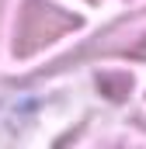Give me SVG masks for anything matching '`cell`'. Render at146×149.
Segmentation results:
<instances>
[{
	"mask_svg": "<svg viewBox=\"0 0 146 149\" xmlns=\"http://www.w3.org/2000/svg\"><path fill=\"white\" fill-rule=\"evenodd\" d=\"M132 59H146V38H139V45H132Z\"/></svg>",
	"mask_w": 146,
	"mask_h": 149,
	"instance_id": "cell-2",
	"label": "cell"
},
{
	"mask_svg": "<svg viewBox=\"0 0 146 149\" xmlns=\"http://www.w3.org/2000/svg\"><path fill=\"white\" fill-rule=\"evenodd\" d=\"M80 21L73 14H63L59 7L45 3V0H28L21 17H18V31H14V52L18 56H32L42 45L56 42L59 35L73 31Z\"/></svg>",
	"mask_w": 146,
	"mask_h": 149,
	"instance_id": "cell-1",
	"label": "cell"
}]
</instances>
